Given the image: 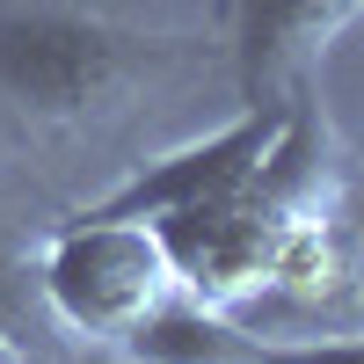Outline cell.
<instances>
[{
    "label": "cell",
    "mask_w": 364,
    "mask_h": 364,
    "mask_svg": "<svg viewBox=\"0 0 364 364\" xmlns=\"http://www.w3.org/2000/svg\"><path fill=\"white\" fill-rule=\"evenodd\" d=\"M37 277L58 328L80 343H124L182 284L154 219H87V211L66 233H51V248L37 255Z\"/></svg>",
    "instance_id": "6da1fadb"
},
{
    "label": "cell",
    "mask_w": 364,
    "mask_h": 364,
    "mask_svg": "<svg viewBox=\"0 0 364 364\" xmlns=\"http://www.w3.org/2000/svg\"><path fill=\"white\" fill-rule=\"evenodd\" d=\"M357 161H364V139H357Z\"/></svg>",
    "instance_id": "30bf717a"
},
{
    "label": "cell",
    "mask_w": 364,
    "mask_h": 364,
    "mask_svg": "<svg viewBox=\"0 0 364 364\" xmlns=\"http://www.w3.org/2000/svg\"><path fill=\"white\" fill-rule=\"evenodd\" d=\"M350 15L357 0H233V66L248 109L284 102V87L343 37Z\"/></svg>",
    "instance_id": "277c9868"
},
{
    "label": "cell",
    "mask_w": 364,
    "mask_h": 364,
    "mask_svg": "<svg viewBox=\"0 0 364 364\" xmlns=\"http://www.w3.org/2000/svg\"><path fill=\"white\" fill-rule=\"evenodd\" d=\"M117 350H124L132 364H269V336L240 328L226 306H211V299L182 291V284Z\"/></svg>",
    "instance_id": "5b68a950"
},
{
    "label": "cell",
    "mask_w": 364,
    "mask_h": 364,
    "mask_svg": "<svg viewBox=\"0 0 364 364\" xmlns=\"http://www.w3.org/2000/svg\"><path fill=\"white\" fill-rule=\"evenodd\" d=\"M269 364H364V336H269Z\"/></svg>",
    "instance_id": "52a82bcc"
},
{
    "label": "cell",
    "mask_w": 364,
    "mask_h": 364,
    "mask_svg": "<svg viewBox=\"0 0 364 364\" xmlns=\"http://www.w3.org/2000/svg\"><path fill=\"white\" fill-rule=\"evenodd\" d=\"M29 364H95V357H66V350L51 343V350H29Z\"/></svg>",
    "instance_id": "ba28073f"
},
{
    "label": "cell",
    "mask_w": 364,
    "mask_h": 364,
    "mask_svg": "<svg viewBox=\"0 0 364 364\" xmlns=\"http://www.w3.org/2000/svg\"><path fill=\"white\" fill-rule=\"evenodd\" d=\"M51 328H58V314H51V299H44L37 262L0 233V343H15L29 357V350H51Z\"/></svg>",
    "instance_id": "8992f818"
},
{
    "label": "cell",
    "mask_w": 364,
    "mask_h": 364,
    "mask_svg": "<svg viewBox=\"0 0 364 364\" xmlns=\"http://www.w3.org/2000/svg\"><path fill=\"white\" fill-rule=\"evenodd\" d=\"M132 66V37L66 8H0V95L22 117H87Z\"/></svg>",
    "instance_id": "7a4b0ae2"
},
{
    "label": "cell",
    "mask_w": 364,
    "mask_h": 364,
    "mask_svg": "<svg viewBox=\"0 0 364 364\" xmlns=\"http://www.w3.org/2000/svg\"><path fill=\"white\" fill-rule=\"evenodd\" d=\"M0 364H29V357H22V350H15V343H0Z\"/></svg>",
    "instance_id": "9c48e42d"
},
{
    "label": "cell",
    "mask_w": 364,
    "mask_h": 364,
    "mask_svg": "<svg viewBox=\"0 0 364 364\" xmlns=\"http://www.w3.org/2000/svg\"><path fill=\"white\" fill-rule=\"evenodd\" d=\"M357 15H364V0H357Z\"/></svg>",
    "instance_id": "8fae6325"
},
{
    "label": "cell",
    "mask_w": 364,
    "mask_h": 364,
    "mask_svg": "<svg viewBox=\"0 0 364 364\" xmlns=\"http://www.w3.org/2000/svg\"><path fill=\"white\" fill-rule=\"evenodd\" d=\"M284 117H291V102H255L248 117H233L226 132H211L197 146H175L154 168H139L132 182H117L102 204H87V219H175V211L233 197L240 182L262 168V154L277 146Z\"/></svg>",
    "instance_id": "3957f363"
}]
</instances>
